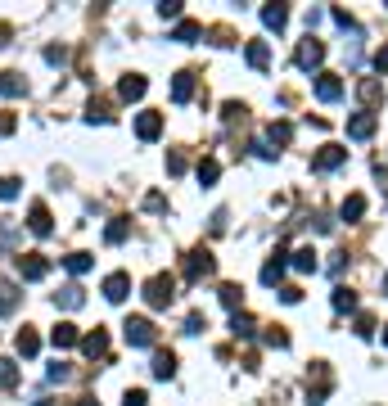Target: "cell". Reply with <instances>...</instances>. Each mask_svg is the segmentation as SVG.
<instances>
[{
	"mask_svg": "<svg viewBox=\"0 0 388 406\" xmlns=\"http://www.w3.org/2000/svg\"><path fill=\"white\" fill-rule=\"evenodd\" d=\"M284 257H289V253H284V248H276V253L267 257V267H262V285H267V289H276V285H280V280H284V267H289Z\"/></svg>",
	"mask_w": 388,
	"mask_h": 406,
	"instance_id": "obj_5",
	"label": "cell"
},
{
	"mask_svg": "<svg viewBox=\"0 0 388 406\" xmlns=\"http://www.w3.org/2000/svg\"><path fill=\"white\" fill-rule=\"evenodd\" d=\"M127 230H131V222H127V217H118V222L104 226V239H108V244H122V239H127Z\"/></svg>",
	"mask_w": 388,
	"mask_h": 406,
	"instance_id": "obj_32",
	"label": "cell"
},
{
	"mask_svg": "<svg viewBox=\"0 0 388 406\" xmlns=\"http://www.w3.org/2000/svg\"><path fill=\"white\" fill-rule=\"evenodd\" d=\"M199 36H204V27H199V23L194 19H181L172 27V41H181V45H190V41H199Z\"/></svg>",
	"mask_w": 388,
	"mask_h": 406,
	"instance_id": "obj_22",
	"label": "cell"
},
{
	"mask_svg": "<svg viewBox=\"0 0 388 406\" xmlns=\"http://www.w3.org/2000/svg\"><path fill=\"white\" fill-rule=\"evenodd\" d=\"M361 213H366V194H348V199L339 203V217H343V222H356Z\"/></svg>",
	"mask_w": 388,
	"mask_h": 406,
	"instance_id": "obj_23",
	"label": "cell"
},
{
	"mask_svg": "<svg viewBox=\"0 0 388 406\" xmlns=\"http://www.w3.org/2000/svg\"><path fill=\"white\" fill-rule=\"evenodd\" d=\"M321 59H325V45L307 32V41L298 45V68H321Z\"/></svg>",
	"mask_w": 388,
	"mask_h": 406,
	"instance_id": "obj_11",
	"label": "cell"
},
{
	"mask_svg": "<svg viewBox=\"0 0 388 406\" xmlns=\"http://www.w3.org/2000/svg\"><path fill=\"white\" fill-rule=\"evenodd\" d=\"M361 99H366V104H379V99H384V86H379L375 77H366V82H361Z\"/></svg>",
	"mask_w": 388,
	"mask_h": 406,
	"instance_id": "obj_36",
	"label": "cell"
},
{
	"mask_svg": "<svg viewBox=\"0 0 388 406\" xmlns=\"http://www.w3.org/2000/svg\"><path fill=\"white\" fill-rule=\"evenodd\" d=\"M230 334H235V339H253V334H258V321H253L248 311H230Z\"/></svg>",
	"mask_w": 388,
	"mask_h": 406,
	"instance_id": "obj_19",
	"label": "cell"
},
{
	"mask_svg": "<svg viewBox=\"0 0 388 406\" xmlns=\"http://www.w3.org/2000/svg\"><path fill=\"white\" fill-rule=\"evenodd\" d=\"M221 113H226V122H235V118H244V104H235V99H230V104L221 108Z\"/></svg>",
	"mask_w": 388,
	"mask_h": 406,
	"instance_id": "obj_49",
	"label": "cell"
},
{
	"mask_svg": "<svg viewBox=\"0 0 388 406\" xmlns=\"http://www.w3.org/2000/svg\"><path fill=\"white\" fill-rule=\"evenodd\" d=\"M14 384H19V366L0 357V388H14Z\"/></svg>",
	"mask_w": 388,
	"mask_h": 406,
	"instance_id": "obj_37",
	"label": "cell"
},
{
	"mask_svg": "<svg viewBox=\"0 0 388 406\" xmlns=\"http://www.w3.org/2000/svg\"><path fill=\"white\" fill-rule=\"evenodd\" d=\"M145 91H149V82H145L141 73H127V77H122V82H118V95L127 99V104H131V99H141Z\"/></svg>",
	"mask_w": 388,
	"mask_h": 406,
	"instance_id": "obj_15",
	"label": "cell"
},
{
	"mask_svg": "<svg viewBox=\"0 0 388 406\" xmlns=\"http://www.w3.org/2000/svg\"><path fill=\"white\" fill-rule=\"evenodd\" d=\"M86 118L90 122H113V108H108V99H90V104H86Z\"/></svg>",
	"mask_w": 388,
	"mask_h": 406,
	"instance_id": "obj_29",
	"label": "cell"
},
{
	"mask_svg": "<svg viewBox=\"0 0 388 406\" xmlns=\"http://www.w3.org/2000/svg\"><path fill=\"white\" fill-rule=\"evenodd\" d=\"M293 271H302V276H312L316 267H321V262H316V248H298V253H293V262H289Z\"/></svg>",
	"mask_w": 388,
	"mask_h": 406,
	"instance_id": "obj_27",
	"label": "cell"
},
{
	"mask_svg": "<svg viewBox=\"0 0 388 406\" xmlns=\"http://www.w3.org/2000/svg\"><path fill=\"white\" fill-rule=\"evenodd\" d=\"M262 343H267V348H289V334H284L280 325H271V330L262 334Z\"/></svg>",
	"mask_w": 388,
	"mask_h": 406,
	"instance_id": "obj_38",
	"label": "cell"
},
{
	"mask_svg": "<svg viewBox=\"0 0 388 406\" xmlns=\"http://www.w3.org/2000/svg\"><path fill=\"white\" fill-rule=\"evenodd\" d=\"M50 343H54V348H77V343H82V330H77L73 321H59L50 330Z\"/></svg>",
	"mask_w": 388,
	"mask_h": 406,
	"instance_id": "obj_14",
	"label": "cell"
},
{
	"mask_svg": "<svg viewBox=\"0 0 388 406\" xmlns=\"http://www.w3.org/2000/svg\"><path fill=\"white\" fill-rule=\"evenodd\" d=\"M330 19H335L339 27H343V32H356V19H352L348 10H330Z\"/></svg>",
	"mask_w": 388,
	"mask_h": 406,
	"instance_id": "obj_42",
	"label": "cell"
},
{
	"mask_svg": "<svg viewBox=\"0 0 388 406\" xmlns=\"http://www.w3.org/2000/svg\"><path fill=\"white\" fill-rule=\"evenodd\" d=\"M384 343H388V325H384Z\"/></svg>",
	"mask_w": 388,
	"mask_h": 406,
	"instance_id": "obj_53",
	"label": "cell"
},
{
	"mask_svg": "<svg viewBox=\"0 0 388 406\" xmlns=\"http://www.w3.org/2000/svg\"><path fill=\"white\" fill-rule=\"evenodd\" d=\"M14 131H19V118H14V113H0V136H14Z\"/></svg>",
	"mask_w": 388,
	"mask_h": 406,
	"instance_id": "obj_46",
	"label": "cell"
},
{
	"mask_svg": "<svg viewBox=\"0 0 388 406\" xmlns=\"http://www.w3.org/2000/svg\"><path fill=\"white\" fill-rule=\"evenodd\" d=\"M5 41H10V27H5V23H0V45H5Z\"/></svg>",
	"mask_w": 388,
	"mask_h": 406,
	"instance_id": "obj_52",
	"label": "cell"
},
{
	"mask_svg": "<svg viewBox=\"0 0 388 406\" xmlns=\"http://www.w3.org/2000/svg\"><path fill=\"white\" fill-rule=\"evenodd\" d=\"M122 406H149V397H145V393H141V388H131V393H127V397H122Z\"/></svg>",
	"mask_w": 388,
	"mask_h": 406,
	"instance_id": "obj_47",
	"label": "cell"
},
{
	"mask_svg": "<svg viewBox=\"0 0 388 406\" xmlns=\"http://www.w3.org/2000/svg\"><path fill=\"white\" fill-rule=\"evenodd\" d=\"M23 91H27V86H23V77L19 73H0V95H23Z\"/></svg>",
	"mask_w": 388,
	"mask_h": 406,
	"instance_id": "obj_31",
	"label": "cell"
},
{
	"mask_svg": "<svg viewBox=\"0 0 388 406\" xmlns=\"http://www.w3.org/2000/svg\"><path fill=\"white\" fill-rule=\"evenodd\" d=\"M172 298H176V280L172 276H149L145 280V302H149L154 311L172 307Z\"/></svg>",
	"mask_w": 388,
	"mask_h": 406,
	"instance_id": "obj_1",
	"label": "cell"
},
{
	"mask_svg": "<svg viewBox=\"0 0 388 406\" xmlns=\"http://www.w3.org/2000/svg\"><path fill=\"white\" fill-rule=\"evenodd\" d=\"M14 348H19V357H27V361H32V357L41 353V334H36L32 325H23V330L14 334Z\"/></svg>",
	"mask_w": 388,
	"mask_h": 406,
	"instance_id": "obj_12",
	"label": "cell"
},
{
	"mask_svg": "<svg viewBox=\"0 0 388 406\" xmlns=\"http://www.w3.org/2000/svg\"><path fill=\"white\" fill-rule=\"evenodd\" d=\"M158 14L167 23H181V14H185V0H158Z\"/></svg>",
	"mask_w": 388,
	"mask_h": 406,
	"instance_id": "obj_34",
	"label": "cell"
},
{
	"mask_svg": "<svg viewBox=\"0 0 388 406\" xmlns=\"http://www.w3.org/2000/svg\"><path fill=\"white\" fill-rule=\"evenodd\" d=\"M384 289H388V276H384Z\"/></svg>",
	"mask_w": 388,
	"mask_h": 406,
	"instance_id": "obj_55",
	"label": "cell"
},
{
	"mask_svg": "<svg viewBox=\"0 0 388 406\" xmlns=\"http://www.w3.org/2000/svg\"><path fill=\"white\" fill-rule=\"evenodd\" d=\"M316 99H321V104H335V99H343V82H339L335 73H321V77H316Z\"/></svg>",
	"mask_w": 388,
	"mask_h": 406,
	"instance_id": "obj_9",
	"label": "cell"
},
{
	"mask_svg": "<svg viewBox=\"0 0 388 406\" xmlns=\"http://www.w3.org/2000/svg\"><path fill=\"white\" fill-rule=\"evenodd\" d=\"M122 334H127L131 348H154V321H149V316H127Z\"/></svg>",
	"mask_w": 388,
	"mask_h": 406,
	"instance_id": "obj_2",
	"label": "cell"
},
{
	"mask_svg": "<svg viewBox=\"0 0 388 406\" xmlns=\"http://www.w3.org/2000/svg\"><path fill=\"white\" fill-rule=\"evenodd\" d=\"M54 302H59V307H68V311L82 307V285H64L59 294H54Z\"/></svg>",
	"mask_w": 388,
	"mask_h": 406,
	"instance_id": "obj_28",
	"label": "cell"
},
{
	"mask_svg": "<svg viewBox=\"0 0 388 406\" xmlns=\"http://www.w3.org/2000/svg\"><path fill=\"white\" fill-rule=\"evenodd\" d=\"M217 298H221V307H230V311H244V289H239L235 280H226V285L217 289Z\"/></svg>",
	"mask_w": 388,
	"mask_h": 406,
	"instance_id": "obj_18",
	"label": "cell"
},
{
	"mask_svg": "<svg viewBox=\"0 0 388 406\" xmlns=\"http://www.w3.org/2000/svg\"><path fill=\"white\" fill-rule=\"evenodd\" d=\"M19 276L23 280H45V276H50V262H45L41 253H23L19 257Z\"/></svg>",
	"mask_w": 388,
	"mask_h": 406,
	"instance_id": "obj_6",
	"label": "cell"
},
{
	"mask_svg": "<svg viewBox=\"0 0 388 406\" xmlns=\"http://www.w3.org/2000/svg\"><path fill=\"white\" fill-rule=\"evenodd\" d=\"M343 163H348V150H343V145H325V150L312 158V167H316V171H335V167H343Z\"/></svg>",
	"mask_w": 388,
	"mask_h": 406,
	"instance_id": "obj_8",
	"label": "cell"
},
{
	"mask_svg": "<svg viewBox=\"0 0 388 406\" xmlns=\"http://www.w3.org/2000/svg\"><path fill=\"white\" fill-rule=\"evenodd\" d=\"M262 23H267L271 32H284V23H289V10H284V5H262Z\"/></svg>",
	"mask_w": 388,
	"mask_h": 406,
	"instance_id": "obj_21",
	"label": "cell"
},
{
	"mask_svg": "<svg viewBox=\"0 0 388 406\" xmlns=\"http://www.w3.org/2000/svg\"><path fill=\"white\" fill-rule=\"evenodd\" d=\"M45 59H50V64H64V59H68V50H59V45H50V50H45Z\"/></svg>",
	"mask_w": 388,
	"mask_h": 406,
	"instance_id": "obj_50",
	"label": "cell"
},
{
	"mask_svg": "<svg viewBox=\"0 0 388 406\" xmlns=\"http://www.w3.org/2000/svg\"><path fill=\"white\" fill-rule=\"evenodd\" d=\"M267 136H271V145H289L293 127H289V122H271V127H267Z\"/></svg>",
	"mask_w": 388,
	"mask_h": 406,
	"instance_id": "obj_35",
	"label": "cell"
},
{
	"mask_svg": "<svg viewBox=\"0 0 388 406\" xmlns=\"http://www.w3.org/2000/svg\"><path fill=\"white\" fill-rule=\"evenodd\" d=\"M77 406H99V402H95V397H77Z\"/></svg>",
	"mask_w": 388,
	"mask_h": 406,
	"instance_id": "obj_51",
	"label": "cell"
},
{
	"mask_svg": "<svg viewBox=\"0 0 388 406\" xmlns=\"http://www.w3.org/2000/svg\"><path fill=\"white\" fill-rule=\"evenodd\" d=\"M375 73H388V45H379V50H375Z\"/></svg>",
	"mask_w": 388,
	"mask_h": 406,
	"instance_id": "obj_48",
	"label": "cell"
},
{
	"mask_svg": "<svg viewBox=\"0 0 388 406\" xmlns=\"http://www.w3.org/2000/svg\"><path fill=\"white\" fill-rule=\"evenodd\" d=\"M27 230H32V235H50L54 230V217H50V208H45V203H32V213H27Z\"/></svg>",
	"mask_w": 388,
	"mask_h": 406,
	"instance_id": "obj_10",
	"label": "cell"
},
{
	"mask_svg": "<svg viewBox=\"0 0 388 406\" xmlns=\"http://www.w3.org/2000/svg\"><path fill=\"white\" fill-rule=\"evenodd\" d=\"M194 171H199V185H217V176H221V163H217V158H204Z\"/></svg>",
	"mask_w": 388,
	"mask_h": 406,
	"instance_id": "obj_30",
	"label": "cell"
},
{
	"mask_svg": "<svg viewBox=\"0 0 388 406\" xmlns=\"http://www.w3.org/2000/svg\"><path fill=\"white\" fill-rule=\"evenodd\" d=\"M217 271V257L208 253V248H194V253H185V280H204Z\"/></svg>",
	"mask_w": 388,
	"mask_h": 406,
	"instance_id": "obj_3",
	"label": "cell"
},
{
	"mask_svg": "<svg viewBox=\"0 0 388 406\" xmlns=\"http://www.w3.org/2000/svg\"><path fill=\"white\" fill-rule=\"evenodd\" d=\"M149 370H154V379H172V374H176V357L172 353H154Z\"/></svg>",
	"mask_w": 388,
	"mask_h": 406,
	"instance_id": "obj_25",
	"label": "cell"
},
{
	"mask_svg": "<svg viewBox=\"0 0 388 406\" xmlns=\"http://www.w3.org/2000/svg\"><path fill=\"white\" fill-rule=\"evenodd\" d=\"M185 171V154H167V176H181Z\"/></svg>",
	"mask_w": 388,
	"mask_h": 406,
	"instance_id": "obj_44",
	"label": "cell"
},
{
	"mask_svg": "<svg viewBox=\"0 0 388 406\" xmlns=\"http://www.w3.org/2000/svg\"><path fill=\"white\" fill-rule=\"evenodd\" d=\"M64 379H73V370H68V366H59V361H54V366H50V384H64Z\"/></svg>",
	"mask_w": 388,
	"mask_h": 406,
	"instance_id": "obj_45",
	"label": "cell"
},
{
	"mask_svg": "<svg viewBox=\"0 0 388 406\" xmlns=\"http://www.w3.org/2000/svg\"><path fill=\"white\" fill-rule=\"evenodd\" d=\"M36 406H50V402H36Z\"/></svg>",
	"mask_w": 388,
	"mask_h": 406,
	"instance_id": "obj_54",
	"label": "cell"
},
{
	"mask_svg": "<svg viewBox=\"0 0 388 406\" xmlns=\"http://www.w3.org/2000/svg\"><path fill=\"white\" fill-rule=\"evenodd\" d=\"M190 95H194V73H176L172 77V99H176V104H185Z\"/></svg>",
	"mask_w": 388,
	"mask_h": 406,
	"instance_id": "obj_24",
	"label": "cell"
},
{
	"mask_svg": "<svg viewBox=\"0 0 388 406\" xmlns=\"http://www.w3.org/2000/svg\"><path fill=\"white\" fill-rule=\"evenodd\" d=\"M244 59H248L253 68H258V73H267V68H271V45H267V41H248Z\"/></svg>",
	"mask_w": 388,
	"mask_h": 406,
	"instance_id": "obj_17",
	"label": "cell"
},
{
	"mask_svg": "<svg viewBox=\"0 0 388 406\" xmlns=\"http://www.w3.org/2000/svg\"><path fill=\"white\" fill-rule=\"evenodd\" d=\"M335 307L339 311H356V294L352 289H335Z\"/></svg>",
	"mask_w": 388,
	"mask_h": 406,
	"instance_id": "obj_39",
	"label": "cell"
},
{
	"mask_svg": "<svg viewBox=\"0 0 388 406\" xmlns=\"http://www.w3.org/2000/svg\"><path fill=\"white\" fill-rule=\"evenodd\" d=\"M375 127H379V118L370 113V108H361V113L348 118V140H370V136H375Z\"/></svg>",
	"mask_w": 388,
	"mask_h": 406,
	"instance_id": "obj_4",
	"label": "cell"
},
{
	"mask_svg": "<svg viewBox=\"0 0 388 406\" xmlns=\"http://www.w3.org/2000/svg\"><path fill=\"white\" fill-rule=\"evenodd\" d=\"M77 348H82L90 361H95V357H108V334H104V330H90V334H82V343H77Z\"/></svg>",
	"mask_w": 388,
	"mask_h": 406,
	"instance_id": "obj_13",
	"label": "cell"
},
{
	"mask_svg": "<svg viewBox=\"0 0 388 406\" xmlns=\"http://www.w3.org/2000/svg\"><path fill=\"white\" fill-rule=\"evenodd\" d=\"M19 176H0V199H19Z\"/></svg>",
	"mask_w": 388,
	"mask_h": 406,
	"instance_id": "obj_41",
	"label": "cell"
},
{
	"mask_svg": "<svg viewBox=\"0 0 388 406\" xmlns=\"http://www.w3.org/2000/svg\"><path fill=\"white\" fill-rule=\"evenodd\" d=\"M19 307V285L14 280H0V316H10Z\"/></svg>",
	"mask_w": 388,
	"mask_h": 406,
	"instance_id": "obj_26",
	"label": "cell"
},
{
	"mask_svg": "<svg viewBox=\"0 0 388 406\" xmlns=\"http://www.w3.org/2000/svg\"><path fill=\"white\" fill-rule=\"evenodd\" d=\"M136 136L141 140H158L162 136V113H141V118H136Z\"/></svg>",
	"mask_w": 388,
	"mask_h": 406,
	"instance_id": "obj_16",
	"label": "cell"
},
{
	"mask_svg": "<svg viewBox=\"0 0 388 406\" xmlns=\"http://www.w3.org/2000/svg\"><path fill=\"white\" fill-rule=\"evenodd\" d=\"M90 262H95L90 253H68V257H64V267L73 271V276H86V271H90Z\"/></svg>",
	"mask_w": 388,
	"mask_h": 406,
	"instance_id": "obj_33",
	"label": "cell"
},
{
	"mask_svg": "<svg viewBox=\"0 0 388 406\" xmlns=\"http://www.w3.org/2000/svg\"><path fill=\"white\" fill-rule=\"evenodd\" d=\"M208 330V316L204 311H190V316H185V334H204Z\"/></svg>",
	"mask_w": 388,
	"mask_h": 406,
	"instance_id": "obj_40",
	"label": "cell"
},
{
	"mask_svg": "<svg viewBox=\"0 0 388 406\" xmlns=\"http://www.w3.org/2000/svg\"><path fill=\"white\" fill-rule=\"evenodd\" d=\"M356 334H361V339H370V334H375V316H366V311H361V316H356Z\"/></svg>",
	"mask_w": 388,
	"mask_h": 406,
	"instance_id": "obj_43",
	"label": "cell"
},
{
	"mask_svg": "<svg viewBox=\"0 0 388 406\" xmlns=\"http://www.w3.org/2000/svg\"><path fill=\"white\" fill-rule=\"evenodd\" d=\"M325 397H330V370L316 366V388H307V406H321Z\"/></svg>",
	"mask_w": 388,
	"mask_h": 406,
	"instance_id": "obj_20",
	"label": "cell"
},
{
	"mask_svg": "<svg viewBox=\"0 0 388 406\" xmlns=\"http://www.w3.org/2000/svg\"><path fill=\"white\" fill-rule=\"evenodd\" d=\"M127 294H131V276H127V271L104 276V298H108V302H127Z\"/></svg>",
	"mask_w": 388,
	"mask_h": 406,
	"instance_id": "obj_7",
	"label": "cell"
}]
</instances>
